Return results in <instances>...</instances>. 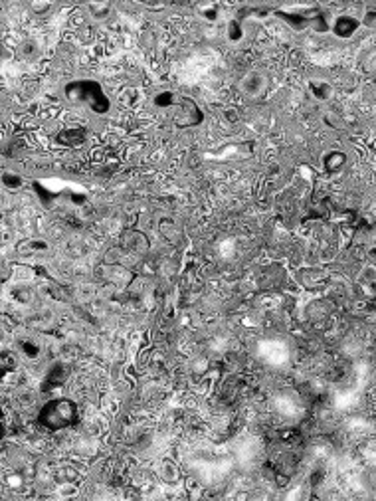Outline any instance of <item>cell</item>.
Segmentation results:
<instances>
[{
    "label": "cell",
    "instance_id": "obj_7",
    "mask_svg": "<svg viewBox=\"0 0 376 501\" xmlns=\"http://www.w3.org/2000/svg\"><path fill=\"white\" fill-rule=\"evenodd\" d=\"M345 155L343 153H339V151H333V153H329L327 157H325V169L329 171V173H337V171H341L343 169V165H345Z\"/></svg>",
    "mask_w": 376,
    "mask_h": 501
},
{
    "label": "cell",
    "instance_id": "obj_3",
    "mask_svg": "<svg viewBox=\"0 0 376 501\" xmlns=\"http://www.w3.org/2000/svg\"><path fill=\"white\" fill-rule=\"evenodd\" d=\"M240 91L246 97H259L267 91V75L261 72H248L240 79Z\"/></svg>",
    "mask_w": 376,
    "mask_h": 501
},
{
    "label": "cell",
    "instance_id": "obj_9",
    "mask_svg": "<svg viewBox=\"0 0 376 501\" xmlns=\"http://www.w3.org/2000/svg\"><path fill=\"white\" fill-rule=\"evenodd\" d=\"M155 105H159V107H172V105H176V97H174L172 91H163V93H159L155 97Z\"/></svg>",
    "mask_w": 376,
    "mask_h": 501
},
{
    "label": "cell",
    "instance_id": "obj_12",
    "mask_svg": "<svg viewBox=\"0 0 376 501\" xmlns=\"http://www.w3.org/2000/svg\"><path fill=\"white\" fill-rule=\"evenodd\" d=\"M22 248H28V252H46L48 250V242L44 240H28L22 244Z\"/></svg>",
    "mask_w": 376,
    "mask_h": 501
},
{
    "label": "cell",
    "instance_id": "obj_10",
    "mask_svg": "<svg viewBox=\"0 0 376 501\" xmlns=\"http://www.w3.org/2000/svg\"><path fill=\"white\" fill-rule=\"evenodd\" d=\"M242 38H244V32H242L240 22L232 20V22L228 24V40H230V42H240Z\"/></svg>",
    "mask_w": 376,
    "mask_h": 501
},
{
    "label": "cell",
    "instance_id": "obj_6",
    "mask_svg": "<svg viewBox=\"0 0 376 501\" xmlns=\"http://www.w3.org/2000/svg\"><path fill=\"white\" fill-rule=\"evenodd\" d=\"M56 141L60 145H68V147H73V145H79L85 141V129L77 127V129H64L56 135Z\"/></svg>",
    "mask_w": 376,
    "mask_h": 501
},
{
    "label": "cell",
    "instance_id": "obj_2",
    "mask_svg": "<svg viewBox=\"0 0 376 501\" xmlns=\"http://www.w3.org/2000/svg\"><path fill=\"white\" fill-rule=\"evenodd\" d=\"M77 422V404L70 398H52L38 412V424L46 430H64Z\"/></svg>",
    "mask_w": 376,
    "mask_h": 501
},
{
    "label": "cell",
    "instance_id": "obj_16",
    "mask_svg": "<svg viewBox=\"0 0 376 501\" xmlns=\"http://www.w3.org/2000/svg\"><path fill=\"white\" fill-rule=\"evenodd\" d=\"M50 2H44V4H32V10H48Z\"/></svg>",
    "mask_w": 376,
    "mask_h": 501
},
{
    "label": "cell",
    "instance_id": "obj_15",
    "mask_svg": "<svg viewBox=\"0 0 376 501\" xmlns=\"http://www.w3.org/2000/svg\"><path fill=\"white\" fill-rule=\"evenodd\" d=\"M16 367V357L10 355V353H4L2 355V369L8 371V369H14Z\"/></svg>",
    "mask_w": 376,
    "mask_h": 501
},
{
    "label": "cell",
    "instance_id": "obj_11",
    "mask_svg": "<svg viewBox=\"0 0 376 501\" xmlns=\"http://www.w3.org/2000/svg\"><path fill=\"white\" fill-rule=\"evenodd\" d=\"M2 182H4V186L6 188H20L22 186V176H18V175H14V173H4L2 175Z\"/></svg>",
    "mask_w": 376,
    "mask_h": 501
},
{
    "label": "cell",
    "instance_id": "obj_1",
    "mask_svg": "<svg viewBox=\"0 0 376 501\" xmlns=\"http://www.w3.org/2000/svg\"><path fill=\"white\" fill-rule=\"evenodd\" d=\"M66 97L75 105H83L97 115H105L111 109V101L103 91L101 83L93 79H75L64 87Z\"/></svg>",
    "mask_w": 376,
    "mask_h": 501
},
{
    "label": "cell",
    "instance_id": "obj_13",
    "mask_svg": "<svg viewBox=\"0 0 376 501\" xmlns=\"http://www.w3.org/2000/svg\"><path fill=\"white\" fill-rule=\"evenodd\" d=\"M311 91L319 97V99H327V97H331V87H329L327 83H311Z\"/></svg>",
    "mask_w": 376,
    "mask_h": 501
},
{
    "label": "cell",
    "instance_id": "obj_14",
    "mask_svg": "<svg viewBox=\"0 0 376 501\" xmlns=\"http://www.w3.org/2000/svg\"><path fill=\"white\" fill-rule=\"evenodd\" d=\"M91 14L95 18H105L109 14V6L107 4H91Z\"/></svg>",
    "mask_w": 376,
    "mask_h": 501
},
{
    "label": "cell",
    "instance_id": "obj_4",
    "mask_svg": "<svg viewBox=\"0 0 376 501\" xmlns=\"http://www.w3.org/2000/svg\"><path fill=\"white\" fill-rule=\"evenodd\" d=\"M176 105H178V111H180V115L176 117L178 125H196V123L202 121V113H200V109L196 107V103L192 101V99H180Z\"/></svg>",
    "mask_w": 376,
    "mask_h": 501
},
{
    "label": "cell",
    "instance_id": "obj_5",
    "mask_svg": "<svg viewBox=\"0 0 376 501\" xmlns=\"http://www.w3.org/2000/svg\"><path fill=\"white\" fill-rule=\"evenodd\" d=\"M358 26H360V22H358L356 18H352V16H341V18L335 22L333 32H335L339 38H351V36L356 32Z\"/></svg>",
    "mask_w": 376,
    "mask_h": 501
},
{
    "label": "cell",
    "instance_id": "obj_8",
    "mask_svg": "<svg viewBox=\"0 0 376 501\" xmlns=\"http://www.w3.org/2000/svg\"><path fill=\"white\" fill-rule=\"evenodd\" d=\"M125 246L131 248V250H135V252H143V250H147V240L141 236V234H137V232H131V234H127V238H125Z\"/></svg>",
    "mask_w": 376,
    "mask_h": 501
}]
</instances>
